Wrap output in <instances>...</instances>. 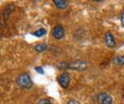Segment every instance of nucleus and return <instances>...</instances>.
I'll list each match as a JSON object with an SVG mask.
<instances>
[{"instance_id": "1", "label": "nucleus", "mask_w": 124, "mask_h": 104, "mask_svg": "<svg viewBox=\"0 0 124 104\" xmlns=\"http://www.w3.org/2000/svg\"><path fill=\"white\" fill-rule=\"evenodd\" d=\"M17 85L21 88L23 89H29L33 86V82L28 73H23L19 75L16 79Z\"/></svg>"}, {"instance_id": "2", "label": "nucleus", "mask_w": 124, "mask_h": 104, "mask_svg": "<svg viewBox=\"0 0 124 104\" xmlns=\"http://www.w3.org/2000/svg\"><path fill=\"white\" fill-rule=\"evenodd\" d=\"M68 68L76 71H84L87 69V63L84 61L76 60L72 63H68Z\"/></svg>"}, {"instance_id": "3", "label": "nucleus", "mask_w": 124, "mask_h": 104, "mask_svg": "<svg viewBox=\"0 0 124 104\" xmlns=\"http://www.w3.org/2000/svg\"><path fill=\"white\" fill-rule=\"evenodd\" d=\"M58 83H59L60 86L64 88V89H67L70 83H71V76L68 72H63L62 74L60 75V76L58 77Z\"/></svg>"}, {"instance_id": "4", "label": "nucleus", "mask_w": 124, "mask_h": 104, "mask_svg": "<svg viewBox=\"0 0 124 104\" xmlns=\"http://www.w3.org/2000/svg\"><path fill=\"white\" fill-rule=\"evenodd\" d=\"M96 99L99 104H112V97L105 92H101L96 96Z\"/></svg>"}, {"instance_id": "5", "label": "nucleus", "mask_w": 124, "mask_h": 104, "mask_svg": "<svg viewBox=\"0 0 124 104\" xmlns=\"http://www.w3.org/2000/svg\"><path fill=\"white\" fill-rule=\"evenodd\" d=\"M53 36L56 39H61L64 36L65 34V30L64 27L61 25H57L54 27L53 31H52Z\"/></svg>"}, {"instance_id": "6", "label": "nucleus", "mask_w": 124, "mask_h": 104, "mask_svg": "<svg viewBox=\"0 0 124 104\" xmlns=\"http://www.w3.org/2000/svg\"><path fill=\"white\" fill-rule=\"evenodd\" d=\"M105 42L108 48H113L116 46V41L113 35L111 32H108L105 35Z\"/></svg>"}, {"instance_id": "7", "label": "nucleus", "mask_w": 124, "mask_h": 104, "mask_svg": "<svg viewBox=\"0 0 124 104\" xmlns=\"http://www.w3.org/2000/svg\"><path fill=\"white\" fill-rule=\"evenodd\" d=\"M54 5L59 9H64L68 7V2L66 0H54Z\"/></svg>"}, {"instance_id": "8", "label": "nucleus", "mask_w": 124, "mask_h": 104, "mask_svg": "<svg viewBox=\"0 0 124 104\" xmlns=\"http://www.w3.org/2000/svg\"><path fill=\"white\" fill-rule=\"evenodd\" d=\"M112 63L116 65H124V55L118 56L112 59Z\"/></svg>"}, {"instance_id": "9", "label": "nucleus", "mask_w": 124, "mask_h": 104, "mask_svg": "<svg viewBox=\"0 0 124 104\" xmlns=\"http://www.w3.org/2000/svg\"><path fill=\"white\" fill-rule=\"evenodd\" d=\"M14 8L15 7H14L13 5H9L6 8L5 10H4V12H3V17H4V19H7L8 17L9 16L11 12L14 10Z\"/></svg>"}, {"instance_id": "10", "label": "nucleus", "mask_w": 124, "mask_h": 104, "mask_svg": "<svg viewBox=\"0 0 124 104\" xmlns=\"http://www.w3.org/2000/svg\"><path fill=\"white\" fill-rule=\"evenodd\" d=\"M46 49H47V46H46V44H44V43H38L37 45H35L34 46V49L38 52H44Z\"/></svg>"}, {"instance_id": "11", "label": "nucleus", "mask_w": 124, "mask_h": 104, "mask_svg": "<svg viewBox=\"0 0 124 104\" xmlns=\"http://www.w3.org/2000/svg\"><path fill=\"white\" fill-rule=\"evenodd\" d=\"M46 33V30L45 29H38L37 31H36V32H34L33 33V36H37V37H41L43 36H44V35Z\"/></svg>"}, {"instance_id": "12", "label": "nucleus", "mask_w": 124, "mask_h": 104, "mask_svg": "<svg viewBox=\"0 0 124 104\" xmlns=\"http://www.w3.org/2000/svg\"><path fill=\"white\" fill-rule=\"evenodd\" d=\"M38 104H52V103H51V102H50L49 99H41L40 101L39 102Z\"/></svg>"}, {"instance_id": "13", "label": "nucleus", "mask_w": 124, "mask_h": 104, "mask_svg": "<svg viewBox=\"0 0 124 104\" xmlns=\"http://www.w3.org/2000/svg\"><path fill=\"white\" fill-rule=\"evenodd\" d=\"M35 69L37 70V72H38L39 73H40V74H44V69H43V68L41 66H37V67L35 68Z\"/></svg>"}, {"instance_id": "14", "label": "nucleus", "mask_w": 124, "mask_h": 104, "mask_svg": "<svg viewBox=\"0 0 124 104\" xmlns=\"http://www.w3.org/2000/svg\"><path fill=\"white\" fill-rule=\"evenodd\" d=\"M66 104H80V103H78V101H77L75 99H70Z\"/></svg>"}, {"instance_id": "15", "label": "nucleus", "mask_w": 124, "mask_h": 104, "mask_svg": "<svg viewBox=\"0 0 124 104\" xmlns=\"http://www.w3.org/2000/svg\"><path fill=\"white\" fill-rule=\"evenodd\" d=\"M121 23H122V26H124V9H123V11L121 14Z\"/></svg>"}, {"instance_id": "16", "label": "nucleus", "mask_w": 124, "mask_h": 104, "mask_svg": "<svg viewBox=\"0 0 124 104\" xmlns=\"http://www.w3.org/2000/svg\"><path fill=\"white\" fill-rule=\"evenodd\" d=\"M123 96H124V89H123Z\"/></svg>"}]
</instances>
